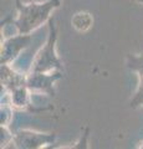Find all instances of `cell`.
Segmentation results:
<instances>
[{
  "label": "cell",
  "instance_id": "cell-1",
  "mask_svg": "<svg viewBox=\"0 0 143 149\" xmlns=\"http://www.w3.org/2000/svg\"><path fill=\"white\" fill-rule=\"evenodd\" d=\"M61 6V0H45V1L24 3L15 0L16 17L11 25L15 26L19 34H31L44 24L49 22L51 14Z\"/></svg>",
  "mask_w": 143,
  "mask_h": 149
},
{
  "label": "cell",
  "instance_id": "cell-2",
  "mask_svg": "<svg viewBox=\"0 0 143 149\" xmlns=\"http://www.w3.org/2000/svg\"><path fill=\"white\" fill-rule=\"evenodd\" d=\"M49 32L45 45H43L31 62L30 71L34 72H55L63 71V65L57 55V27L55 20L51 17L49 20Z\"/></svg>",
  "mask_w": 143,
  "mask_h": 149
},
{
  "label": "cell",
  "instance_id": "cell-3",
  "mask_svg": "<svg viewBox=\"0 0 143 149\" xmlns=\"http://www.w3.org/2000/svg\"><path fill=\"white\" fill-rule=\"evenodd\" d=\"M56 133L38 132L33 129H19L14 133L13 147L19 149H39L50 147L56 142Z\"/></svg>",
  "mask_w": 143,
  "mask_h": 149
},
{
  "label": "cell",
  "instance_id": "cell-4",
  "mask_svg": "<svg viewBox=\"0 0 143 149\" xmlns=\"http://www.w3.org/2000/svg\"><path fill=\"white\" fill-rule=\"evenodd\" d=\"M62 78V71L55 72H34L26 74V86L31 93L55 96V83Z\"/></svg>",
  "mask_w": 143,
  "mask_h": 149
},
{
  "label": "cell",
  "instance_id": "cell-5",
  "mask_svg": "<svg viewBox=\"0 0 143 149\" xmlns=\"http://www.w3.org/2000/svg\"><path fill=\"white\" fill-rule=\"evenodd\" d=\"M31 37L30 34H19L10 36L1 42L0 49V63L1 65H11L19 57L21 51H24L30 45Z\"/></svg>",
  "mask_w": 143,
  "mask_h": 149
},
{
  "label": "cell",
  "instance_id": "cell-6",
  "mask_svg": "<svg viewBox=\"0 0 143 149\" xmlns=\"http://www.w3.org/2000/svg\"><path fill=\"white\" fill-rule=\"evenodd\" d=\"M126 66L137 74V88L130 101L131 108L143 107V54H128Z\"/></svg>",
  "mask_w": 143,
  "mask_h": 149
},
{
  "label": "cell",
  "instance_id": "cell-7",
  "mask_svg": "<svg viewBox=\"0 0 143 149\" xmlns=\"http://www.w3.org/2000/svg\"><path fill=\"white\" fill-rule=\"evenodd\" d=\"M24 85H26V74L17 72L11 65H1V86L4 90L9 92Z\"/></svg>",
  "mask_w": 143,
  "mask_h": 149
},
{
  "label": "cell",
  "instance_id": "cell-8",
  "mask_svg": "<svg viewBox=\"0 0 143 149\" xmlns=\"http://www.w3.org/2000/svg\"><path fill=\"white\" fill-rule=\"evenodd\" d=\"M9 98H10V104L16 109H26L31 106L30 104V95L31 91L27 88L26 85L16 87L14 90L9 91Z\"/></svg>",
  "mask_w": 143,
  "mask_h": 149
},
{
  "label": "cell",
  "instance_id": "cell-9",
  "mask_svg": "<svg viewBox=\"0 0 143 149\" xmlns=\"http://www.w3.org/2000/svg\"><path fill=\"white\" fill-rule=\"evenodd\" d=\"M72 27L78 32H85L93 25V17L89 11H78L71 19Z\"/></svg>",
  "mask_w": 143,
  "mask_h": 149
},
{
  "label": "cell",
  "instance_id": "cell-10",
  "mask_svg": "<svg viewBox=\"0 0 143 149\" xmlns=\"http://www.w3.org/2000/svg\"><path fill=\"white\" fill-rule=\"evenodd\" d=\"M14 107L10 104V103H1V109H0V118H1V120H0V123H1V125H9L13 119V111Z\"/></svg>",
  "mask_w": 143,
  "mask_h": 149
},
{
  "label": "cell",
  "instance_id": "cell-11",
  "mask_svg": "<svg viewBox=\"0 0 143 149\" xmlns=\"http://www.w3.org/2000/svg\"><path fill=\"white\" fill-rule=\"evenodd\" d=\"M14 133L9 129V125H0V144L1 148H6L8 144H13Z\"/></svg>",
  "mask_w": 143,
  "mask_h": 149
},
{
  "label": "cell",
  "instance_id": "cell-12",
  "mask_svg": "<svg viewBox=\"0 0 143 149\" xmlns=\"http://www.w3.org/2000/svg\"><path fill=\"white\" fill-rule=\"evenodd\" d=\"M87 143H89V129H86V132L82 133L80 141L72 147L73 148H87Z\"/></svg>",
  "mask_w": 143,
  "mask_h": 149
},
{
  "label": "cell",
  "instance_id": "cell-13",
  "mask_svg": "<svg viewBox=\"0 0 143 149\" xmlns=\"http://www.w3.org/2000/svg\"><path fill=\"white\" fill-rule=\"evenodd\" d=\"M138 148H143V142L141 143V146H138Z\"/></svg>",
  "mask_w": 143,
  "mask_h": 149
},
{
  "label": "cell",
  "instance_id": "cell-14",
  "mask_svg": "<svg viewBox=\"0 0 143 149\" xmlns=\"http://www.w3.org/2000/svg\"><path fill=\"white\" fill-rule=\"evenodd\" d=\"M142 108H143V107H142Z\"/></svg>",
  "mask_w": 143,
  "mask_h": 149
}]
</instances>
